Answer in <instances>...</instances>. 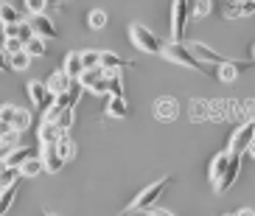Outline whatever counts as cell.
Segmentation results:
<instances>
[{
    "label": "cell",
    "instance_id": "cell-1",
    "mask_svg": "<svg viewBox=\"0 0 255 216\" xmlns=\"http://www.w3.org/2000/svg\"><path fill=\"white\" fill-rule=\"evenodd\" d=\"M163 56H165L168 62H174V65L188 67V70H202V73H210V76H213V67L196 59L194 53L188 51L185 42H174V39H171V42H165V45H163Z\"/></svg>",
    "mask_w": 255,
    "mask_h": 216
},
{
    "label": "cell",
    "instance_id": "cell-2",
    "mask_svg": "<svg viewBox=\"0 0 255 216\" xmlns=\"http://www.w3.org/2000/svg\"><path fill=\"white\" fill-rule=\"evenodd\" d=\"M129 39H132V45H135L137 51L143 53H163V37H157L151 28H146L143 22H132L129 25Z\"/></svg>",
    "mask_w": 255,
    "mask_h": 216
},
{
    "label": "cell",
    "instance_id": "cell-3",
    "mask_svg": "<svg viewBox=\"0 0 255 216\" xmlns=\"http://www.w3.org/2000/svg\"><path fill=\"white\" fill-rule=\"evenodd\" d=\"M171 183H174V177H160L157 183H151V186H146L140 191V194L135 197V200L129 202V211H149V208H154L157 205V200L171 188Z\"/></svg>",
    "mask_w": 255,
    "mask_h": 216
},
{
    "label": "cell",
    "instance_id": "cell-4",
    "mask_svg": "<svg viewBox=\"0 0 255 216\" xmlns=\"http://www.w3.org/2000/svg\"><path fill=\"white\" fill-rule=\"evenodd\" d=\"M188 17H191V3H188V0H174V6H171V37H174V42H182V39H185Z\"/></svg>",
    "mask_w": 255,
    "mask_h": 216
},
{
    "label": "cell",
    "instance_id": "cell-5",
    "mask_svg": "<svg viewBox=\"0 0 255 216\" xmlns=\"http://www.w3.org/2000/svg\"><path fill=\"white\" fill-rule=\"evenodd\" d=\"M76 82H79V87H82V90H90L93 96H110V87H107V73L101 70V67H96V70H84Z\"/></svg>",
    "mask_w": 255,
    "mask_h": 216
},
{
    "label": "cell",
    "instance_id": "cell-6",
    "mask_svg": "<svg viewBox=\"0 0 255 216\" xmlns=\"http://www.w3.org/2000/svg\"><path fill=\"white\" fill-rule=\"evenodd\" d=\"M253 141H255V121H250V124H244V127H239L233 132L230 143H227V152L230 155H244L253 146Z\"/></svg>",
    "mask_w": 255,
    "mask_h": 216
},
{
    "label": "cell",
    "instance_id": "cell-7",
    "mask_svg": "<svg viewBox=\"0 0 255 216\" xmlns=\"http://www.w3.org/2000/svg\"><path fill=\"white\" fill-rule=\"evenodd\" d=\"M188 51L194 53L199 62H205V65H210V67H216V65H225L230 56H225V53H219L216 48H210V45H205V42H191L188 45Z\"/></svg>",
    "mask_w": 255,
    "mask_h": 216
},
{
    "label": "cell",
    "instance_id": "cell-8",
    "mask_svg": "<svg viewBox=\"0 0 255 216\" xmlns=\"http://www.w3.org/2000/svg\"><path fill=\"white\" fill-rule=\"evenodd\" d=\"M244 67H250V62H239V59H227L225 65H216L213 67V76H216V82H236L239 79V73L244 70Z\"/></svg>",
    "mask_w": 255,
    "mask_h": 216
},
{
    "label": "cell",
    "instance_id": "cell-9",
    "mask_svg": "<svg viewBox=\"0 0 255 216\" xmlns=\"http://www.w3.org/2000/svg\"><path fill=\"white\" fill-rule=\"evenodd\" d=\"M239 172H241V155H230V166H227L225 177H222L216 186H213V191H216V194H225V191H230V188L236 186V180H239Z\"/></svg>",
    "mask_w": 255,
    "mask_h": 216
},
{
    "label": "cell",
    "instance_id": "cell-10",
    "mask_svg": "<svg viewBox=\"0 0 255 216\" xmlns=\"http://www.w3.org/2000/svg\"><path fill=\"white\" fill-rule=\"evenodd\" d=\"M28 98H31V104L39 107V110L45 112L48 107L53 104V96L48 93L45 82H39V79H34V82H28Z\"/></svg>",
    "mask_w": 255,
    "mask_h": 216
},
{
    "label": "cell",
    "instance_id": "cell-11",
    "mask_svg": "<svg viewBox=\"0 0 255 216\" xmlns=\"http://www.w3.org/2000/svg\"><path fill=\"white\" fill-rule=\"evenodd\" d=\"M28 22H31V28H34V34H37V37H42V39L59 37V28H56V22H53L48 14H34Z\"/></svg>",
    "mask_w": 255,
    "mask_h": 216
},
{
    "label": "cell",
    "instance_id": "cell-12",
    "mask_svg": "<svg viewBox=\"0 0 255 216\" xmlns=\"http://www.w3.org/2000/svg\"><path fill=\"white\" fill-rule=\"evenodd\" d=\"M73 79H70L68 73H62V70H56V73H51V79H48L45 82V87H48V93H51L53 98L56 96H65V93H68L70 87H73Z\"/></svg>",
    "mask_w": 255,
    "mask_h": 216
},
{
    "label": "cell",
    "instance_id": "cell-13",
    "mask_svg": "<svg viewBox=\"0 0 255 216\" xmlns=\"http://www.w3.org/2000/svg\"><path fill=\"white\" fill-rule=\"evenodd\" d=\"M227 166H230V152H219L213 160H210V172H208V180H210V186H216L219 180L225 177V172H227Z\"/></svg>",
    "mask_w": 255,
    "mask_h": 216
},
{
    "label": "cell",
    "instance_id": "cell-14",
    "mask_svg": "<svg viewBox=\"0 0 255 216\" xmlns=\"http://www.w3.org/2000/svg\"><path fill=\"white\" fill-rule=\"evenodd\" d=\"M132 62L124 59V56H118V53L113 51H101V59H98V67L104 70V73H113V70H124V67H129Z\"/></svg>",
    "mask_w": 255,
    "mask_h": 216
},
{
    "label": "cell",
    "instance_id": "cell-15",
    "mask_svg": "<svg viewBox=\"0 0 255 216\" xmlns=\"http://www.w3.org/2000/svg\"><path fill=\"white\" fill-rule=\"evenodd\" d=\"M62 73H68L70 79H79L84 73V65H82V51H70L65 53V62H62Z\"/></svg>",
    "mask_w": 255,
    "mask_h": 216
},
{
    "label": "cell",
    "instance_id": "cell-16",
    "mask_svg": "<svg viewBox=\"0 0 255 216\" xmlns=\"http://www.w3.org/2000/svg\"><path fill=\"white\" fill-rule=\"evenodd\" d=\"M39 157H42V166H45L48 174H56L62 172V166H65V160L59 157V152H56V146H42V152H39Z\"/></svg>",
    "mask_w": 255,
    "mask_h": 216
},
{
    "label": "cell",
    "instance_id": "cell-17",
    "mask_svg": "<svg viewBox=\"0 0 255 216\" xmlns=\"http://www.w3.org/2000/svg\"><path fill=\"white\" fill-rule=\"evenodd\" d=\"M20 22H23L20 8L11 6L8 0H0V25H20Z\"/></svg>",
    "mask_w": 255,
    "mask_h": 216
},
{
    "label": "cell",
    "instance_id": "cell-18",
    "mask_svg": "<svg viewBox=\"0 0 255 216\" xmlns=\"http://www.w3.org/2000/svg\"><path fill=\"white\" fill-rule=\"evenodd\" d=\"M37 138H39V143H42V146H53V143L62 138V132L56 129V124L42 121V124H39V129H37Z\"/></svg>",
    "mask_w": 255,
    "mask_h": 216
},
{
    "label": "cell",
    "instance_id": "cell-19",
    "mask_svg": "<svg viewBox=\"0 0 255 216\" xmlns=\"http://www.w3.org/2000/svg\"><path fill=\"white\" fill-rule=\"evenodd\" d=\"M107 115H110V118H129L127 98H115V96L107 98Z\"/></svg>",
    "mask_w": 255,
    "mask_h": 216
},
{
    "label": "cell",
    "instance_id": "cell-20",
    "mask_svg": "<svg viewBox=\"0 0 255 216\" xmlns=\"http://www.w3.org/2000/svg\"><path fill=\"white\" fill-rule=\"evenodd\" d=\"M154 115L157 118H163V121H171L174 115H177V101L174 98H157V104H154Z\"/></svg>",
    "mask_w": 255,
    "mask_h": 216
},
{
    "label": "cell",
    "instance_id": "cell-21",
    "mask_svg": "<svg viewBox=\"0 0 255 216\" xmlns=\"http://www.w3.org/2000/svg\"><path fill=\"white\" fill-rule=\"evenodd\" d=\"M28 149H25V146H20V143H17V146H11V149L6 152V155H3V160H6V166H14V169H20V166L25 163V160H28Z\"/></svg>",
    "mask_w": 255,
    "mask_h": 216
},
{
    "label": "cell",
    "instance_id": "cell-22",
    "mask_svg": "<svg viewBox=\"0 0 255 216\" xmlns=\"http://www.w3.org/2000/svg\"><path fill=\"white\" fill-rule=\"evenodd\" d=\"M107 22H110V17H107L104 8H93V11H87V28L101 31V28H107Z\"/></svg>",
    "mask_w": 255,
    "mask_h": 216
},
{
    "label": "cell",
    "instance_id": "cell-23",
    "mask_svg": "<svg viewBox=\"0 0 255 216\" xmlns=\"http://www.w3.org/2000/svg\"><path fill=\"white\" fill-rule=\"evenodd\" d=\"M53 146H56V152H59V157H62V160H65V163H68V160H73V157H76V143L70 141L68 135H62V138H59V141H56V143H53Z\"/></svg>",
    "mask_w": 255,
    "mask_h": 216
},
{
    "label": "cell",
    "instance_id": "cell-24",
    "mask_svg": "<svg viewBox=\"0 0 255 216\" xmlns=\"http://www.w3.org/2000/svg\"><path fill=\"white\" fill-rule=\"evenodd\" d=\"M39 172H45V166H42V157H39V155L37 157L31 155L28 160L20 166V174H23V177H37Z\"/></svg>",
    "mask_w": 255,
    "mask_h": 216
},
{
    "label": "cell",
    "instance_id": "cell-25",
    "mask_svg": "<svg viewBox=\"0 0 255 216\" xmlns=\"http://www.w3.org/2000/svg\"><path fill=\"white\" fill-rule=\"evenodd\" d=\"M17 141H20V132H14L8 124H0V149H11L17 146Z\"/></svg>",
    "mask_w": 255,
    "mask_h": 216
},
{
    "label": "cell",
    "instance_id": "cell-26",
    "mask_svg": "<svg viewBox=\"0 0 255 216\" xmlns=\"http://www.w3.org/2000/svg\"><path fill=\"white\" fill-rule=\"evenodd\" d=\"M107 87H110V96L124 98V76H121V70L107 73Z\"/></svg>",
    "mask_w": 255,
    "mask_h": 216
},
{
    "label": "cell",
    "instance_id": "cell-27",
    "mask_svg": "<svg viewBox=\"0 0 255 216\" xmlns=\"http://www.w3.org/2000/svg\"><path fill=\"white\" fill-rule=\"evenodd\" d=\"M31 127V112L28 110H23V107H17V112H14V118H11V129L14 132H20L23 135L25 129Z\"/></svg>",
    "mask_w": 255,
    "mask_h": 216
},
{
    "label": "cell",
    "instance_id": "cell-28",
    "mask_svg": "<svg viewBox=\"0 0 255 216\" xmlns=\"http://www.w3.org/2000/svg\"><path fill=\"white\" fill-rule=\"evenodd\" d=\"M25 53H28L31 59H39V56H45V53H48V45H45V39H42V37H34V39H28V42H25Z\"/></svg>",
    "mask_w": 255,
    "mask_h": 216
},
{
    "label": "cell",
    "instance_id": "cell-29",
    "mask_svg": "<svg viewBox=\"0 0 255 216\" xmlns=\"http://www.w3.org/2000/svg\"><path fill=\"white\" fill-rule=\"evenodd\" d=\"M17 200V191L14 186H8V188H0V216H6L8 211H11V205H14Z\"/></svg>",
    "mask_w": 255,
    "mask_h": 216
},
{
    "label": "cell",
    "instance_id": "cell-30",
    "mask_svg": "<svg viewBox=\"0 0 255 216\" xmlns=\"http://www.w3.org/2000/svg\"><path fill=\"white\" fill-rule=\"evenodd\" d=\"M73 121H76V107H68V110H62V115L53 124H56V129H59L62 135H68V129L73 127Z\"/></svg>",
    "mask_w": 255,
    "mask_h": 216
},
{
    "label": "cell",
    "instance_id": "cell-31",
    "mask_svg": "<svg viewBox=\"0 0 255 216\" xmlns=\"http://www.w3.org/2000/svg\"><path fill=\"white\" fill-rule=\"evenodd\" d=\"M210 11H213V0H194L191 3V17L194 20H205Z\"/></svg>",
    "mask_w": 255,
    "mask_h": 216
},
{
    "label": "cell",
    "instance_id": "cell-32",
    "mask_svg": "<svg viewBox=\"0 0 255 216\" xmlns=\"http://www.w3.org/2000/svg\"><path fill=\"white\" fill-rule=\"evenodd\" d=\"M8 65H11V70H28V65H31V56L25 51H20V53H14V56H8Z\"/></svg>",
    "mask_w": 255,
    "mask_h": 216
},
{
    "label": "cell",
    "instance_id": "cell-33",
    "mask_svg": "<svg viewBox=\"0 0 255 216\" xmlns=\"http://www.w3.org/2000/svg\"><path fill=\"white\" fill-rule=\"evenodd\" d=\"M3 51H6L8 56H14V53L25 51V42L20 37H6V39H3Z\"/></svg>",
    "mask_w": 255,
    "mask_h": 216
},
{
    "label": "cell",
    "instance_id": "cell-34",
    "mask_svg": "<svg viewBox=\"0 0 255 216\" xmlns=\"http://www.w3.org/2000/svg\"><path fill=\"white\" fill-rule=\"evenodd\" d=\"M98 59H101V51H82V65H84V70H96L98 67Z\"/></svg>",
    "mask_w": 255,
    "mask_h": 216
},
{
    "label": "cell",
    "instance_id": "cell-35",
    "mask_svg": "<svg viewBox=\"0 0 255 216\" xmlns=\"http://www.w3.org/2000/svg\"><path fill=\"white\" fill-rule=\"evenodd\" d=\"M25 8H28V14H45L48 8V0H25Z\"/></svg>",
    "mask_w": 255,
    "mask_h": 216
},
{
    "label": "cell",
    "instance_id": "cell-36",
    "mask_svg": "<svg viewBox=\"0 0 255 216\" xmlns=\"http://www.w3.org/2000/svg\"><path fill=\"white\" fill-rule=\"evenodd\" d=\"M14 112H17V104H0V124H8L11 127Z\"/></svg>",
    "mask_w": 255,
    "mask_h": 216
},
{
    "label": "cell",
    "instance_id": "cell-37",
    "mask_svg": "<svg viewBox=\"0 0 255 216\" xmlns=\"http://www.w3.org/2000/svg\"><path fill=\"white\" fill-rule=\"evenodd\" d=\"M17 37L23 39V42H28V39L37 37V34H34V28H31V22H28V20H23L20 25H17Z\"/></svg>",
    "mask_w": 255,
    "mask_h": 216
},
{
    "label": "cell",
    "instance_id": "cell-38",
    "mask_svg": "<svg viewBox=\"0 0 255 216\" xmlns=\"http://www.w3.org/2000/svg\"><path fill=\"white\" fill-rule=\"evenodd\" d=\"M6 67H11V65H8V53L0 48V70H6Z\"/></svg>",
    "mask_w": 255,
    "mask_h": 216
},
{
    "label": "cell",
    "instance_id": "cell-39",
    "mask_svg": "<svg viewBox=\"0 0 255 216\" xmlns=\"http://www.w3.org/2000/svg\"><path fill=\"white\" fill-rule=\"evenodd\" d=\"M149 216H174L171 211H163V208H149Z\"/></svg>",
    "mask_w": 255,
    "mask_h": 216
},
{
    "label": "cell",
    "instance_id": "cell-40",
    "mask_svg": "<svg viewBox=\"0 0 255 216\" xmlns=\"http://www.w3.org/2000/svg\"><path fill=\"white\" fill-rule=\"evenodd\" d=\"M3 34L6 37H17V25H3Z\"/></svg>",
    "mask_w": 255,
    "mask_h": 216
},
{
    "label": "cell",
    "instance_id": "cell-41",
    "mask_svg": "<svg viewBox=\"0 0 255 216\" xmlns=\"http://www.w3.org/2000/svg\"><path fill=\"white\" fill-rule=\"evenodd\" d=\"M236 216H255V211L253 208H241V211H236Z\"/></svg>",
    "mask_w": 255,
    "mask_h": 216
},
{
    "label": "cell",
    "instance_id": "cell-42",
    "mask_svg": "<svg viewBox=\"0 0 255 216\" xmlns=\"http://www.w3.org/2000/svg\"><path fill=\"white\" fill-rule=\"evenodd\" d=\"M6 169H8V166H6V160L0 157V183H3V174H6Z\"/></svg>",
    "mask_w": 255,
    "mask_h": 216
},
{
    "label": "cell",
    "instance_id": "cell-43",
    "mask_svg": "<svg viewBox=\"0 0 255 216\" xmlns=\"http://www.w3.org/2000/svg\"><path fill=\"white\" fill-rule=\"evenodd\" d=\"M247 152H250V157H255V141H253V146H250Z\"/></svg>",
    "mask_w": 255,
    "mask_h": 216
},
{
    "label": "cell",
    "instance_id": "cell-44",
    "mask_svg": "<svg viewBox=\"0 0 255 216\" xmlns=\"http://www.w3.org/2000/svg\"><path fill=\"white\" fill-rule=\"evenodd\" d=\"M253 59H255V48H253Z\"/></svg>",
    "mask_w": 255,
    "mask_h": 216
},
{
    "label": "cell",
    "instance_id": "cell-45",
    "mask_svg": "<svg viewBox=\"0 0 255 216\" xmlns=\"http://www.w3.org/2000/svg\"><path fill=\"white\" fill-rule=\"evenodd\" d=\"M227 216H236V214H227Z\"/></svg>",
    "mask_w": 255,
    "mask_h": 216
},
{
    "label": "cell",
    "instance_id": "cell-46",
    "mask_svg": "<svg viewBox=\"0 0 255 216\" xmlns=\"http://www.w3.org/2000/svg\"><path fill=\"white\" fill-rule=\"evenodd\" d=\"M48 216H56V214H48Z\"/></svg>",
    "mask_w": 255,
    "mask_h": 216
},
{
    "label": "cell",
    "instance_id": "cell-47",
    "mask_svg": "<svg viewBox=\"0 0 255 216\" xmlns=\"http://www.w3.org/2000/svg\"><path fill=\"white\" fill-rule=\"evenodd\" d=\"M0 73H3V70H0Z\"/></svg>",
    "mask_w": 255,
    "mask_h": 216
}]
</instances>
